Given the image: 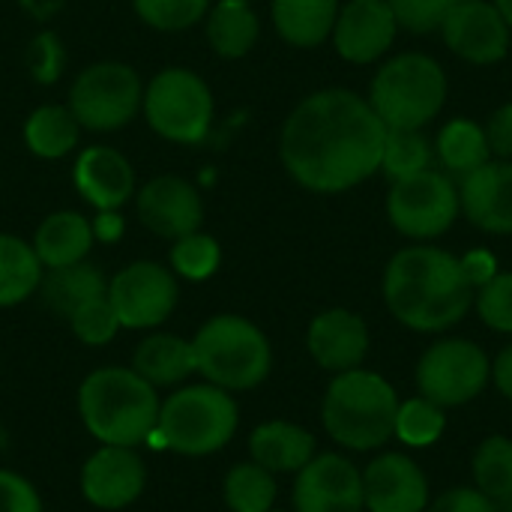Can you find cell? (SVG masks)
Masks as SVG:
<instances>
[{"mask_svg":"<svg viewBox=\"0 0 512 512\" xmlns=\"http://www.w3.org/2000/svg\"><path fill=\"white\" fill-rule=\"evenodd\" d=\"M387 126L369 99L330 87L306 96L282 126V165L309 192L360 186L381 168Z\"/></svg>","mask_w":512,"mask_h":512,"instance_id":"6da1fadb","label":"cell"},{"mask_svg":"<svg viewBox=\"0 0 512 512\" xmlns=\"http://www.w3.org/2000/svg\"><path fill=\"white\" fill-rule=\"evenodd\" d=\"M384 300L405 327L441 333L468 315L474 285L456 255L438 246H408L387 264Z\"/></svg>","mask_w":512,"mask_h":512,"instance_id":"7a4b0ae2","label":"cell"},{"mask_svg":"<svg viewBox=\"0 0 512 512\" xmlns=\"http://www.w3.org/2000/svg\"><path fill=\"white\" fill-rule=\"evenodd\" d=\"M87 432L105 447H135L156 432L159 399L135 369H99L78 393Z\"/></svg>","mask_w":512,"mask_h":512,"instance_id":"3957f363","label":"cell"},{"mask_svg":"<svg viewBox=\"0 0 512 512\" xmlns=\"http://www.w3.org/2000/svg\"><path fill=\"white\" fill-rule=\"evenodd\" d=\"M399 396L375 372H339L324 396V429L348 450H378L396 435Z\"/></svg>","mask_w":512,"mask_h":512,"instance_id":"277c9868","label":"cell"},{"mask_svg":"<svg viewBox=\"0 0 512 512\" xmlns=\"http://www.w3.org/2000/svg\"><path fill=\"white\" fill-rule=\"evenodd\" d=\"M447 75L429 54H396L372 81L369 105L387 129H420L441 114Z\"/></svg>","mask_w":512,"mask_h":512,"instance_id":"5b68a950","label":"cell"},{"mask_svg":"<svg viewBox=\"0 0 512 512\" xmlns=\"http://www.w3.org/2000/svg\"><path fill=\"white\" fill-rule=\"evenodd\" d=\"M195 372L222 390H252L270 375V342L246 318L219 315L207 321L195 342Z\"/></svg>","mask_w":512,"mask_h":512,"instance_id":"8992f818","label":"cell"},{"mask_svg":"<svg viewBox=\"0 0 512 512\" xmlns=\"http://www.w3.org/2000/svg\"><path fill=\"white\" fill-rule=\"evenodd\" d=\"M237 432L234 399L213 384L186 387L174 393L156 420V435L162 447L183 456H207L222 450Z\"/></svg>","mask_w":512,"mask_h":512,"instance_id":"52a82bcc","label":"cell"},{"mask_svg":"<svg viewBox=\"0 0 512 512\" xmlns=\"http://www.w3.org/2000/svg\"><path fill=\"white\" fill-rule=\"evenodd\" d=\"M144 117L162 138L177 144H198L210 132L213 93L207 81L192 69H162L144 90Z\"/></svg>","mask_w":512,"mask_h":512,"instance_id":"ba28073f","label":"cell"},{"mask_svg":"<svg viewBox=\"0 0 512 512\" xmlns=\"http://www.w3.org/2000/svg\"><path fill=\"white\" fill-rule=\"evenodd\" d=\"M141 105L144 87L138 72L117 60L87 66L69 90V111L78 126L93 132H114L126 126Z\"/></svg>","mask_w":512,"mask_h":512,"instance_id":"9c48e42d","label":"cell"},{"mask_svg":"<svg viewBox=\"0 0 512 512\" xmlns=\"http://www.w3.org/2000/svg\"><path fill=\"white\" fill-rule=\"evenodd\" d=\"M492 378V363L486 351L468 339L435 342L417 363L420 396L441 405L459 408L474 402Z\"/></svg>","mask_w":512,"mask_h":512,"instance_id":"30bf717a","label":"cell"},{"mask_svg":"<svg viewBox=\"0 0 512 512\" xmlns=\"http://www.w3.org/2000/svg\"><path fill=\"white\" fill-rule=\"evenodd\" d=\"M459 210V189L444 171L435 168L393 180L387 195V216L393 228L414 240L441 237L456 222Z\"/></svg>","mask_w":512,"mask_h":512,"instance_id":"8fae6325","label":"cell"},{"mask_svg":"<svg viewBox=\"0 0 512 512\" xmlns=\"http://www.w3.org/2000/svg\"><path fill=\"white\" fill-rule=\"evenodd\" d=\"M108 303L120 327H156L177 306V279L156 261H135L108 282Z\"/></svg>","mask_w":512,"mask_h":512,"instance_id":"7c38bea8","label":"cell"},{"mask_svg":"<svg viewBox=\"0 0 512 512\" xmlns=\"http://www.w3.org/2000/svg\"><path fill=\"white\" fill-rule=\"evenodd\" d=\"M441 30L447 48L468 63H498L510 51V24L489 0H465L453 6Z\"/></svg>","mask_w":512,"mask_h":512,"instance_id":"4fadbf2b","label":"cell"},{"mask_svg":"<svg viewBox=\"0 0 512 512\" xmlns=\"http://www.w3.org/2000/svg\"><path fill=\"white\" fill-rule=\"evenodd\" d=\"M297 512H363V474L336 453L312 459L297 471Z\"/></svg>","mask_w":512,"mask_h":512,"instance_id":"5bb4252c","label":"cell"},{"mask_svg":"<svg viewBox=\"0 0 512 512\" xmlns=\"http://www.w3.org/2000/svg\"><path fill=\"white\" fill-rule=\"evenodd\" d=\"M135 204H138V219L144 222V228H150L153 234L165 240H180L198 231L204 219V204H201L198 189L189 180L171 177V174L153 177L150 183H144Z\"/></svg>","mask_w":512,"mask_h":512,"instance_id":"9a60e30c","label":"cell"},{"mask_svg":"<svg viewBox=\"0 0 512 512\" xmlns=\"http://www.w3.org/2000/svg\"><path fill=\"white\" fill-rule=\"evenodd\" d=\"M396 15L387 0H348L333 24V42L348 63H372L396 39Z\"/></svg>","mask_w":512,"mask_h":512,"instance_id":"2e32d148","label":"cell"},{"mask_svg":"<svg viewBox=\"0 0 512 512\" xmlns=\"http://www.w3.org/2000/svg\"><path fill=\"white\" fill-rule=\"evenodd\" d=\"M363 504L369 512H426L429 480L414 459L384 453L363 471Z\"/></svg>","mask_w":512,"mask_h":512,"instance_id":"e0dca14e","label":"cell"},{"mask_svg":"<svg viewBox=\"0 0 512 512\" xmlns=\"http://www.w3.org/2000/svg\"><path fill=\"white\" fill-rule=\"evenodd\" d=\"M144 465L132 447H102L81 471V492L99 510H120L144 492Z\"/></svg>","mask_w":512,"mask_h":512,"instance_id":"ac0fdd59","label":"cell"},{"mask_svg":"<svg viewBox=\"0 0 512 512\" xmlns=\"http://www.w3.org/2000/svg\"><path fill=\"white\" fill-rule=\"evenodd\" d=\"M459 207L486 234H512V162H486L459 186Z\"/></svg>","mask_w":512,"mask_h":512,"instance_id":"d6986e66","label":"cell"},{"mask_svg":"<svg viewBox=\"0 0 512 512\" xmlns=\"http://www.w3.org/2000/svg\"><path fill=\"white\" fill-rule=\"evenodd\" d=\"M309 354L327 372H351L369 354L366 321L348 309H330L309 327Z\"/></svg>","mask_w":512,"mask_h":512,"instance_id":"ffe728a7","label":"cell"},{"mask_svg":"<svg viewBox=\"0 0 512 512\" xmlns=\"http://www.w3.org/2000/svg\"><path fill=\"white\" fill-rule=\"evenodd\" d=\"M75 186L96 210H117L135 192V174L114 147H87L75 162Z\"/></svg>","mask_w":512,"mask_h":512,"instance_id":"44dd1931","label":"cell"},{"mask_svg":"<svg viewBox=\"0 0 512 512\" xmlns=\"http://www.w3.org/2000/svg\"><path fill=\"white\" fill-rule=\"evenodd\" d=\"M249 450L255 465L267 468L270 474H294L315 459V438L294 423L273 420L252 432Z\"/></svg>","mask_w":512,"mask_h":512,"instance_id":"7402d4cb","label":"cell"},{"mask_svg":"<svg viewBox=\"0 0 512 512\" xmlns=\"http://www.w3.org/2000/svg\"><path fill=\"white\" fill-rule=\"evenodd\" d=\"M93 225L72 210H60L51 213L33 237V252L39 258L42 267L54 270V267H69L87 258L90 246H93Z\"/></svg>","mask_w":512,"mask_h":512,"instance_id":"603a6c76","label":"cell"},{"mask_svg":"<svg viewBox=\"0 0 512 512\" xmlns=\"http://www.w3.org/2000/svg\"><path fill=\"white\" fill-rule=\"evenodd\" d=\"M336 15L339 0H273V24L297 48L321 45L333 33Z\"/></svg>","mask_w":512,"mask_h":512,"instance_id":"cb8c5ba5","label":"cell"},{"mask_svg":"<svg viewBox=\"0 0 512 512\" xmlns=\"http://www.w3.org/2000/svg\"><path fill=\"white\" fill-rule=\"evenodd\" d=\"M39 291H42V300H45V306L51 312H57L63 318H72V312L81 309L84 303H90L96 297H105L108 282L93 264L78 261V264H69V267L48 270V276L39 282Z\"/></svg>","mask_w":512,"mask_h":512,"instance_id":"d4e9b609","label":"cell"},{"mask_svg":"<svg viewBox=\"0 0 512 512\" xmlns=\"http://www.w3.org/2000/svg\"><path fill=\"white\" fill-rule=\"evenodd\" d=\"M135 372L153 384V387H168L180 384L195 372V351L192 342L168 333H156L144 339L135 351Z\"/></svg>","mask_w":512,"mask_h":512,"instance_id":"484cf974","label":"cell"},{"mask_svg":"<svg viewBox=\"0 0 512 512\" xmlns=\"http://www.w3.org/2000/svg\"><path fill=\"white\" fill-rule=\"evenodd\" d=\"M207 39L219 57H246L258 39V15L246 0H219L207 15Z\"/></svg>","mask_w":512,"mask_h":512,"instance_id":"4316f807","label":"cell"},{"mask_svg":"<svg viewBox=\"0 0 512 512\" xmlns=\"http://www.w3.org/2000/svg\"><path fill=\"white\" fill-rule=\"evenodd\" d=\"M78 120L66 105H42L24 123L27 147L42 159H60L78 144Z\"/></svg>","mask_w":512,"mask_h":512,"instance_id":"83f0119b","label":"cell"},{"mask_svg":"<svg viewBox=\"0 0 512 512\" xmlns=\"http://www.w3.org/2000/svg\"><path fill=\"white\" fill-rule=\"evenodd\" d=\"M438 156L450 174L468 177L471 171H477L480 165H486L492 159L486 129L477 126L474 120H465V117L450 120L438 135Z\"/></svg>","mask_w":512,"mask_h":512,"instance_id":"f1b7e54d","label":"cell"},{"mask_svg":"<svg viewBox=\"0 0 512 512\" xmlns=\"http://www.w3.org/2000/svg\"><path fill=\"white\" fill-rule=\"evenodd\" d=\"M42 282V264L21 237L0 234V306L27 300Z\"/></svg>","mask_w":512,"mask_h":512,"instance_id":"f546056e","label":"cell"},{"mask_svg":"<svg viewBox=\"0 0 512 512\" xmlns=\"http://www.w3.org/2000/svg\"><path fill=\"white\" fill-rule=\"evenodd\" d=\"M474 483L489 501L512 498V438L492 435L474 453Z\"/></svg>","mask_w":512,"mask_h":512,"instance_id":"4dcf8cb0","label":"cell"},{"mask_svg":"<svg viewBox=\"0 0 512 512\" xmlns=\"http://www.w3.org/2000/svg\"><path fill=\"white\" fill-rule=\"evenodd\" d=\"M225 501L234 512H270L276 501V480L255 462L237 465L225 477Z\"/></svg>","mask_w":512,"mask_h":512,"instance_id":"1f68e13d","label":"cell"},{"mask_svg":"<svg viewBox=\"0 0 512 512\" xmlns=\"http://www.w3.org/2000/svg\"><path fill=\"white\" fill-rule=\"evenodd\" d=\"M432 162V147L420 135V129H387L384 138V153H381V168L390 180L411 177Z\"/></svg>","mask_w":512,"mask_h":512,"instance_id":"d6a6232c","label":"cell"},{"mask_svg":"<svg viewBox=\"0 0 512 512\" xmlns=\"http://www.w3.org/2000/svg\"><path fill=\"white\" fill-rule=\"evenodd\" d=\"M444 435V408L429 399L399 402L396 438L408 447H432Z\"/></svg>","mask_w":512,"mask_h":512,"instance_id":"836d02e7","label":"cell"},{"mask_svg":"<svg viewBox=\"0 0 512 512\" xmlns=\"http://www.w3.org/2000/svg\"><path fill=\"white\" fill-rule=\"evenodd\" d=\"M219 258H222L219 243L201 231H192V234L174 240V249H171V267L192 282L213 276L219 270Z\"/></svg>","mask_w":512,"mask_h":512,"instance_id":"e575fe53","label":"cell"},{"mask_svg":"<svg viewBox=\"0 0 512 512\" xmlns=\"http://www.w3.org/2000/svg\"><path fill=\"white\" fill-rule=\"evenodd\" d=\"M132 6L138 18L153 30L177 33L198 24L207 15L210 0H132Z\"/></svg>","mask_w":512,"mask_h":512,"instance_id":"d590c367","label":"cell"},{"mask_svg":"<svg viewBox=\"0 0 512 512\" xmlns=\"http://www.w3.org/2000/svg\"><path fill=\"white\" fill-rule=\"evenodd\" d=\"M474 303L486 327L512 333V273H495L486 285H480Z\"/></svg>","mask_w":512,"mask_h":512,"instance_id":"8d00e7d4","label":"cell"},{"mask_svg":"<svg viewBox=\"0 0 512 512\" xmlns=\"http://www.w3.org/2000/svg\"><path fill=\"white\" fill-rule=\"evenodd\" d=\"M69 324H72L75 336L81 342H87V345H105L120 330V321H117V315H114V309L108 303V294L84 303L81 309H75Z\"/></svg>","mask_w":512,"mask_h":512,"instance_id":"74e56055","label":"cell"},{"mask_svg":"<svg viewBox=\"0 0 512 512\" xmlns=\"http://www.w3.org/2000/svg\"><path fill=\"white\" fill-rule=\"evenodd\" d=\"M396 24L411 30V33H432L438 30L447 15L453 12V6L465 3V0H387Z\"/></svg>","mask_w":512,"mask_h":512,"instance_id":"f35d334b","label":"cell"},{"mask_svg":"<svg viewBox=\"0 0 512 512\" xmlns=\"http://www.w3.org/2000/svg\"><path fill=\"white\" fill-rule=\"evenodd\" d=\"M0 512H42V504L24 477L0 471Z\"/></svg>","mask_w":512,"mask_h":512,"instance_id":"ab89813d","label":"cell"},{"mask_svg":"<svg viewBox=\"0 0 512 512\" xmlns=\"http://www.w3.org/2000/svg\"><path fill=\"white\" fill-rule=\"evenodd\" d=\"M426 512H498L495 501H489L477 489H450L444 492Z\"/></svg>","mask_w":512,"mask_h":512,"instance_id":"60d3db41","label":"cell"},{"mask_svg":"<svg viewBox=\"0 0 512 512\" xmlns=\"http://www.w3.org/2000/svg\"><path fill=\"white\" fill-rule=\"evenodd\" d=\"M483 129H486V138H489L492 153H498L501 159L512 162V102L501 105V108L489 117V123H486Z\"/></svg>","mask_w":512,"mask_h":512,"instance_id":"b9f144b4","label":"cell"},{"mask_svg":"<svg viewBox=\"0 0 512 512\" xmlns=\"http://www.w3.org/2000/svg\"><path fill=\"white\" fill-rule=\"evenodd\" d=\"M462 267H465V273H468V279H471V285H474V288L486 285V282L498 273V267H495V255H489L486 249H474V252H468V255L462 258Z\"/></svg>","mask_w":512,"mask_h":512,"instance_id":"7bdbcfd3","label":"cell"},{"mask_svg":"<svg viewBox=\"0 0 512 512\" xmlns=\"http://www.w3.org/2000/svg\"><path fill=\"white\" fill-rule=\"evenodd\" d=\"M492 381H495V387L512 402V345H507L495 357V363H492Z\"/></svg>","mask_w":512,"mask_h":512,"instance_id":"ee69618b","label":"cell"},{"mask_svg":"<svg viewBox=\"0 0 512 512\" xmlns=\"http://www.w3.org/2000/svg\"><path fill=\"white\" fill-rule=\"evenodd\" d=\"M120 231H123V222L114 216V210H102V216L96 219V228H93V234H96L99 240H114Z\"/></svg>","mask_w":512,"mask_h":512,"instance_id":"f6af8a7d","label":"cell"},{"mask_svg":"<svg viewBox=\"0 0 512 512\" xmlns=\"http://www.w3.org/2000/svg\"><path fill=\"white\" fill-rule=\"evenodd\" d=\"M495 6H498V12L504 15V21L510 24L512 30V0H495Z\"/></svg>","mask_w":512,"mask_h":512,"instance_id":"bcb514c9","label":"cell"},{"mask_svg":"<svg viewBox=\"0 0 512 512\" xmlns=\"http://www.w3.org/2000/svg\"><path fill=\"white\" fill-rule=\"evenodd\" d=\"M495 510H498V512H512V498H510V501H498V504H495Z\"/></svg>","mask_w":512,"mask_h":512,"instance_id":"7dc6e473","label":"cell"},{"mask_svg":"<svg viewBox=\"0 0 512 512\" xmlns=\"http://www.w3.org/2000/svg\"><path fill=\"white\" fill-rule=\"evenodd\" d=\"M246 3H249V0H246Z\"/></svg>","mask_w":512,"mask_h":512,"instance_id":"c3c4849f","label":"cell"},{"mask_svg":"<svg viewBox=\"0 0 512 512\" xmlns=\"http://www.w3.org/2000/svg\"><path fill=\"white\" fill-rule=\"evenodd\" d=\"M270 512H273V510H270Z\"/></svg>","mask_w":512,"mask_h":512,"instance_id":"681fc988","label":"cell"}]
</instances>
